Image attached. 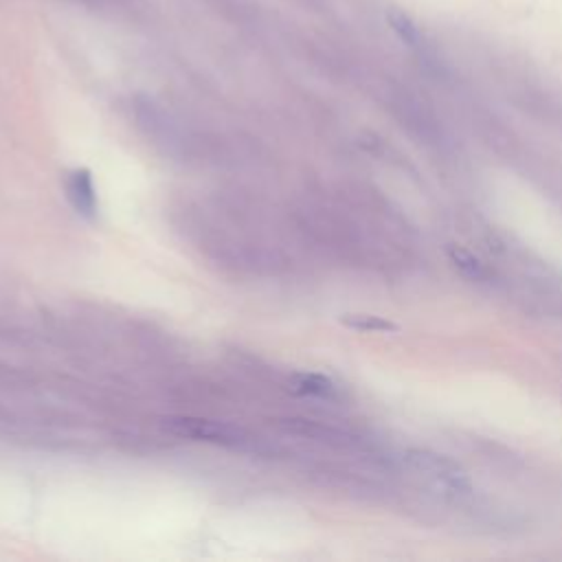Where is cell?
Returning a JSON list of instances; mask_svg holds the SVG:
<instances>
[{"instance_id":"obj_1","label":"cell","mask_w":562,"mask_h":562,"mask_svg":"<svg viewBox=\"0 0 562 562\" xmlns=\"http://www.w3.org/2000/svg\"><path fill=\"white\" fill-rule=\"evenodd\" d=\"M404 463L419 476H424L435 487L452 494L468 496L472 492V483L461 463L452 457L428 450V448H411L404 454Z\"/></svg>"},{"instance_id":"obj_2","label":"cell","mask_w":562,"mask_h":562,"mask_svg":"<svg viewBox=\"0 0 562 562\" xmlns=\"http://www.w3.org/2000/svg\"><path fill=\"white\" fill-rule=\"evenodd\" d=\"M165 426L169 432L189 437L195 441H209V443H217V446H226V448H235V450L263 452V443L241 426L200 419V417H171V419H167Z\"/></svg>"},{"instance_id":"obj_3","label":"cell","mask_w":562,"mask_h":562,"mask_svg":"<svg viewBox=\"0 0 562 562\" xmlns=\"http://www.w3.org/2000/svg\"><path fill=\"white\" fill-rule=\"evenodd\" d=\"M281 428L292 432V435H301V437H307V439H314V441H323V443L334 446V448H358L360 446V439L353 437L351 432L340 430L336 426L321 424V422H312V419H283Z\"/></svg>"},{"instance_id":"obj_4","label":"cell","mask_w":562,"mask_h":562,"mask_svg":"<svg viewBox=\"0 0 562 562\" xmlns=\"http://www.w3.org/2000/svg\"><path fill=\"white\" fill-rule=\"evenodd\" d=\"M66 195L79 215H83L88 220H92L97 215L99 200H97L90 169H86V167L72 169L66 176Z\"/></svg>"},{"instance_id":"obj_5","label":"cell","mask_w":562,"mask_h":562,"mask_svg":"<svg viewBox=\"0 0 562 562\" xmlns=\"http://www.w3.org/2000/svg\"><path fill=\"white\" fill-rule=\"evenodd\" d=\"M448 257L452 261V266L468 279L472 281H490L492 270L470 250L461 248V246H448Z\"/></svg>"},{"instance_id":"obj_6","label":"cell","mask_w":562,"mask_h":562,"mask_svg":"<svg viewBox=\"0 0 562 562\" xmlns=\"http://www.w3.org/2000/svg\"><path fill=\"white\" fill-rule=\"evenodd\" d=\"M294 391L303 395H314V397H331L336 393L334 382L323 375V373H296L292 378Z\"/></svg>"},{"instance_id":"obj_7","label":"cell","mask_w":562,"mask_h":562,"mask_svg":"<svg viewBox=\"0 0 562 562\" xmlns=\"http://www.w3.org/2000/svg\"><path fill=\"white\" fill-rule=\"evenodd\" d=\"M340 323L356 331H384V334L397 331L395 323H391L389 318L375 316V314H345V316H340Z\"/></svg>"},{"instance_id":"obj_8","label":"cell","mask_w":562,"mask_h":562,"mask_svg":"<svg viewBox=\"0 0 562 562\" xmlns=\"http://www.w3.org/2000/svg\"><path fill=\"white\" fill-rule=\"evenodd\" d=\"M386 20H389L391 29L397 33V37H400L404 44L415 46V44L419 42V31H417V26L411 22V18H408L406 13L393 9V11H389Z\"/></svg>"}]
</instances>
